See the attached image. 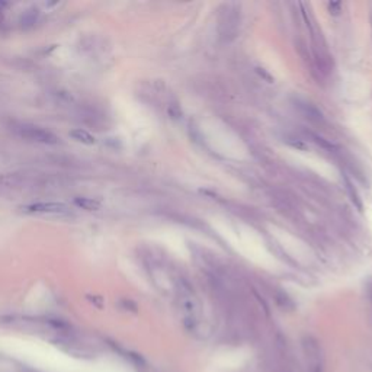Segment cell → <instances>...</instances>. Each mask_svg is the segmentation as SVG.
I'll use <instances>...</instances> for the list:
<instances>
[{
	"mask_svg": "<svg viewBox=\"0 0 372 372\" xmlns=\"http://www.w3.org/2000/svg\"><path fill=\"white\" fill-rule=\"evenodd\" d=\"M302 353H304V363L307 372H324L326 369L324 353L320 343L314 337L308 336L302 340Z\"/></svg>",
	"mask_w": 372,
	"mask_h": 372,
	"instance_id": "cell-1",
	"label": "cell"
},
{
	"mask_svg": "<svg viewBox=\"0 0 372 372\" xmlns=\"http://www.w3.org/2000/svg\"><path fill=\"white\" fill-rule=\"evenodd\" d=\"M16 132L25 140L35 141V142H41V144H48V146L59 144V141H60V137L55 135L52 131L45 130V128L34 125V124H20L16 128Z\"/></svg>",
	"mask_w": 372,
	"mask_h": 372,
	"instance_id": "cell-2",
	"label": "cell"
},
{
	"mask_svg": "<svg viewBox=\"0 0 372 372\" xmlns=\"http://www.w3.org/2000/svg\"><path fill=\"white\" fill-rule=\"evenodd\" d=\"M22 211L28 214H47V215H69L70 207L63 202H37L22 207Z\"/></svg>",
	"mask_w": 372,
	"mask_h": 372,
	"instance_id": "cell-3",
	"label": "cell"
},
{
	"mask_svg": "<svg viewBox=\"0 0 372 372\" xmlns=\"http://www.w3.org/2000/svg\"><path fill=\"white\" fill-rule=\"evenodd\" d=\"M73 204L84 211H99L101 210V202L93 199V198H86V196H77L73 199Z\"/></svg>",
	"mask_w": 372,
	"mask_h": 372,
	"instance_id": "cell-4",
	"label": "cell"
},
{
	"mask_svg": "<svg viewBox=\"0 0 372 372\" xmlns=\"http://www.w3.org/2000/svg\"><path fill=\"white\" fill-rule=\"evenodd\" d=\"M69 135H70L73 140H76L77 142H81V144H84V146H93V144H96L95 135H92L89 131L83 130V128L71 130Z\"/></svg>",
	"mask_w": 372,
	"mask_h": 372,
	"instance_id": "cell-5",
	"label": "cell"
},
{
	"mask_svg": "<svg viewBox=\"0 0 372 372\" xmlns=\"http://www.w3.org/2000/svg\"><path fill=\"white\" fill-rule=\"evenodd\" d=\"M38 10L37 9H31V10H26L23 15H22V18H20V23H22V26H25V28H28V26H32L34 23H35V20L38 18Z\"/></svg>",
	"mask_w": 372,
	"mask_h": 372,
	"instance_id": "cell-6",
	"label": "cell"
}]
</instances>
